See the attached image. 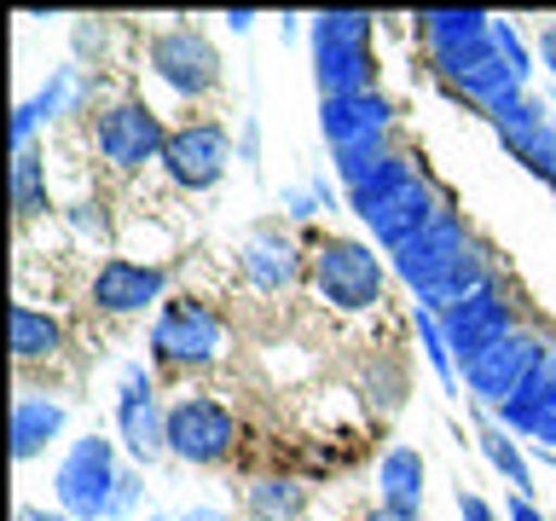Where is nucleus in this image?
<instances>
[{"label":"nucleus","mask_w":556,"mask_h":521,"mask_svg":"<svg viewBox=\"0 0 556 521\" xmlns=\"http://www.w3.org/2000/svg\"><path fill=\"white\" fill-rule=\"evenodd\" d=\"M348 203H354V215L371 226L377 243H389V250H400V243H412L424 226L441 215L424 186V174H417L406 156H382V163L371 168V180H359L354 191H348Z\"/></svg>","instance_id":"f257e3e1"},{"label":"nucleus","mask_w":556,"mask_h":521,"mask_svg":"<svg viewBox=\"0 0 556 521\" xmlns=\"http://www.w3.org/2000/svg\"><path fill=\"white\" fill-rule=\"evenodd\" d=\"M313 76H319L325 99L371 93V17L365 12L313 17Z\"/></svg>","instance_id":"f03ea898"},{"label":"nucleus","mask_w":556,"mask_h":521,"mask_svg":"<svg viewBox=\"0 0 556 521\" xmlns=\"http://www.w3.org/2000/svg\"><path fill=\"white\" fill-rule=\"evenodd\" d=\"M116 486H122V469H116V452L104 434H81V441L64 452L59 475H52L59 510L76 516V521H111Z\"/></svg>","instance_id":"7ed1b4c3"},{"label":"nucleus","mask_w":556,"mask_h":521,"mask_svg":"<svg viewBox=\"0 0 556 521\" xmlns=\"http://www.w3.org/2000/svg\"><path fill=\"white\" fill-rule=\"evenodd\" d=\"M313 290L325 295L337 313H365L382 295V260L371 255V243L354 238H325L313 250Z\"/></svg>","instance_id":"20e7f679"},{"label":"nucleus","mask_w":556,"mask_h":521,"mask_svg":"<svg viewBox=\"0 0 556 521\" xmlns=\"http://www.w3.org/2000/svg\"><path fill=\"white\" fill-rule=\"evenodd\" d=\"M545 354H551V347L539 342V336H521V330H510L504 342H493L486 354H476V359L464 365V389L476 394L481 406H498V411H504V406H510V399L533 382V371L545 365Z\"/></svg>","instance_id":"39448f33"},{"label":"nucleus","mask_w":556,"mask_h":521,"mask_svg":"<svg viewBox=\"0 0 556 521\" xmlns=\"http://www.w3.org/2000/svg\"><path fill=\"white\" fill-rule=\"evenodd\" d=\"M93 145L111 168L134 174V168H146L168 151V134H163V122H156V111L146 99H116L111 111H99V122H93Z\"/></svg>","instance_id":"423d86ee"},{"label":"nucleus","mask_w":556,"mask_h":521,"mask_svg":"<svg viewBox=\"0 0 556 521\" xmlns=\"http://www.w3.org/2000/svg\"><path fill=\"white\" fill-rule=\"evenodd\" d=\"M238 441V417L208 394H186L168 406V452L186 463H220Z\"/></svg>","instance_id":"0eeeda50"},{"label":"nucleus","mask_w":556,"mask_h":521,"mask_svg":"<svg viewBox=\"0 0 556 521\" xmlns=\"http://www.w3.org/2000/svg\"><path fill=\"white\" fill-rule=\"evenodd\" d=\"M151 69H156V81L174 87L180 99H203V93H215L220 87V52L215 41H208L203 29H163L151 41Z\"/></svg>","instance_id":"6e6552de"},{"label":"nucleus","mask_w":556,"mask_h":521,"mask_svg":"<svg viewBox=\"0 0 556 521\" xmlns=\"http://www.w3.org/2000/svg\"><path fill=\"white\" fill-rule=\"evenodd\" d=\"M464 260H469L464 226L452 220V215H434L412 243H400V250H394V272L406 278V284L417 290V302H424V295H429V290H441L446 278L464 267Z\"/></svg>","instance_id":"1a4fd4ad"},{"label":"nucleus","mask_w":556,"mask_h":521,"mask_svg":"<svg viewBox=\"0 0 556 521\" xmlns=\"http://www.w3.org/2000/svg\"><path fill=\"white\" fill-rule=\"evenodd\" d=\"M486 116H493L504 151H510L528 174H539V180L556 186V122H551V111H539L533 99L516 93V99H504L498 111H486Z\"/></svg>","instance_id":"9d476101"},{"label":"nucleus","mask_w":556,"mask_h":521,"mask_svg":"<svg viewBox=\"0 0 556 521\" xmlns=\"http://www.w3.org/2000/svg\"><path fill=\"white\" fill-rule=\"evenodd\" d=\"M232 163V139H226L220 122H191V128H174L168 134V151H163V168L174 186L186 191H208Z\"/></svg>","instance_id":"9b49d317"},{"label":"nucleus","mask_w":556,"mask_h":521,"mask_svg":"<svg viewBox=\"0 0 556 521\" xmlns=\"http://www.w3.org/2000/svg\"><path fill=\"white\" fill-rule=\"evenodd\" d=\"M151 347L168 365H191L198 371V365H208L220 354V319L203 302H168L151 325Z\"/></svg>","instance_id":"f8f14e48"},{"label":"nucleus","mask_w":556,"mask_h":521,"mask_svg":"<svg viewBox=\"0 0 556 521\" xmlns=\"http://www.w3.org/2000/svg\"><path fill=\"white\" fill-rule=\"evenodd\" d=\"M116 429H122V446H128L134 463H151L156 452H168V411H156V394H151V371H146V365H128V371H122Z\"/></svg>","instance_id":"ddd939ff"},{"label":"nucleus","mask_w":556,"mask_h":521,"mask_svg":"<svg viewBox=\"0 0 556 521\" xmlns=\"http://www.w3.org/2000/svg\"><path fill=\"white\" fill-rule=\"evenodd\" d=\"M441 330H446V347H452V359L469 365L476 354H486L493 342L510 336V302L486 284L481 295H469V302H458L452 313H441Z\"/></svg>","instance_id":"4468645a"},{"label":"nucleus","mask_w":556,"mask_h":521,"mask_svg":"<svg viewBox=\"0 0 556 521\" xmlns=\"http://www.w3.org/2000/svg\"><path fill=\"white\" fill-rule=\"evenodd\" d=\"M163 284H168L163 267H146V260L111 255V260L93 272V307H99V313H116V319H122V313H139V307L163 302Z\"/></svg>","instance_id":"2eb2a0df"},{"label":"nucleus","mask_w":556,"mask_h":521,"mask_svg":"<svg viewBox=\"0 0 556 521\" xmlns=\"http://www.w3.org/2000/svg\"><path fill=\"white\" fill-rule=\"evenodd\" d=\"M417 24H424V41H429L434 59H441V69L493 41V17L486 12H424Z\"/></svg>","instance_id":"dca6fc26"},{"label":"nucleus","mask_w":556,"mask_h":521,"mask_svg":"<svg viewBox=\"0 0 556 521\" xmlns=\"http://www.w3.org/2000/svg\"><path fill=\"white\" fill-rule=\"evenodd\" d=\"M59 429H64V406H59V399L17 394V406H12V458L17 463L41 458V452L59 441Z\"/></svg>","instance_id":"f3484780"},{"label":"nucleus","mask_w":556,"mask_h":521,"mask_svg":"<svg viewBox=\"0 0 556 521\" xmlns=\"http://www.w3.org/2000/svg\"><path fill=\"white\" fill-rule=\"evenodd\" d=\"M377 493H382L389 510H406V516L424 510V452H417V446H389V452H382Z\"/></svg>","instance_id":"a211bd4d"},{"label":"nucleus","mask_w":556,"mask_h":521,"mask_svg":"<svg viewBox=\"0 0 556 521\" xmlns=\"http://www.w3.org/2000/svg\"><path fill=\"white\" fill-rule=\"evenodd\" d=\"M243 272H250L255 290H290L295 272H302V255H295L290 238L278 232H255L250 243H243Z\"/></svg>","instance_id":"6ab92c4d"},{"label":"nucleus","mask_w":556,"mask_h":521,"mask_svg":"<svg viewBox=\"0 0 556 521\" xmlns=\"http://www.w3.org/2000/svg\"><path fill=\"white\" fill-rule=\"evenodd\" d=\"M59 347H64V325L52 313L29 307V302L12 307V354L17 359H52Z\"/></svg>","instance_id":"aec40b11"},{"label":"nucleus","mask_w":556,"mask_h":521,"mask_svg":"<svg viewBox=\"0 0 556 521\" xmlns=\"http://www.w3.org/2000/svg\"><path fill=\"white\" fill-rule=\"evenodd\" d=\"M476 441H481V452H486V463H493L498 475L510 481V493H516V498H533V469H528V458H521V446L510 441V429H504V423H481Z\"/></svg>","instance_id":"412c9836"},{"label":"nucleus","mask_w":556,"mask_h":521,"mask_svg":"<svg viewBox=\"0 0 556 521\" xmlns=\"http://www.w3.org/2000/svg\"><path fill=\"white\" fill-rule=\"evenodd\" d=\"M551 399H556V354H545V365L533 371V382L510 399V406L498 411V417H504V429H521V434H528V429H533V417L545 411Z\"/></svg>","instance_id":"4be33fe9"},{"label":"nucleus","mask_w":556,"mask_h":521,"mask_svg":"<svg viewBox=\"0 0 556 521\" xmlns=\"http://www.w3.org/2000/svg\"><path fill=\"white\" fill-rule=\"evenodd\" d=\"M302 486L295 481H285V475H261V481H250V516L255 521H295L302 516Z\"/></svg>","instance_id":"5701e85b"},{"label":"nucleus","mask_w":556,"mask_h":521,"mask_svg":"<svg viewBox=\"0 0 556 521\" xmlns=\"http://www.w3.org/2000/svg\"><path fill=\"white\" fill-rule=\"evenodd\" d=\"M12 208L24 220H35L47 208V180H41V156H35V145L12 151Z\"/></svg>","instance_id":"b1692460"},{"label":"nucleus","mask_w":556,"mask_h":521,"mask_svg":"<svg viewBox=\"0 0 556 521\" xmlns=\"http://www.w3.org/2000/svg\"><path fill=\"white\" fill-rule=\"evenodd\" d=\"M417 342H424L434 377L452 389V347H446V330H441V319H434V313H417Z\"/></svg>","instance_id":"393cba45"},{"label":"nucleus","mask_w":556,"mask_h":521,"mask_svg":"<svg viewBox=\"0 0 556 521\" xmlns=\"http://www.w3.org/2000/svg\"><path fill=\"white\" fill-rule=\"evenodd\" d=\"M493 47H498V59L510 64L516 76H521V81H528V69H533V59H528V47H521V35H516L510 24H498V17H493Z\"/></svg>","instance_id":"a878e982"},{"label":"nucleus","mask_w":556,"mask_h":521,"mask_svg":"<svg viewBox=\"0 0 556 521\" xmlns=\"http://www.w3.org/2000/svg\"><path fill=\"white\" fill-rule=\"evenodd\" d=\"M134 504H139V469H122V486H116L111 521H116V516H134Z\"/></svg>","instance_id":"bb28decb"},{"label":"nucleus","mask_w":556,"mask_h":521,"mask_svg":"<svg viewBox=\"0 0 556 521\" xmlns=\"http://www.w3.org/2000/svg\"><path fill=\"white\" fill-rule=\"evenodd\" d=\"M458 516H464V521H498L493 510H486V498H476V493H464V486H458Z\"/></svg>","instance_id":"cd10ccee"},{"label":"nucleus","mask_w":556,"mask_h":521,"mask_svg":"<svg viewBox=\"0 0 556 521\" xmlns=\"http://www.w3.org/2000/svg\"><path fill=\"white\" fill-rule=\"evenodd\" d=\"M539 64H545L551 76H556V24H545V29H539Z\"/></svg>","instance_id":"c85d7f7f"},{"label":"nucleus","mask_w":556,"mask_h":521,"mask_svg":"<svg viewBox=\"0 0 556 521\" xmlns=\"http://www.w3.org/2000/svg\"><path fill=\"white\" fill-rule=\"evenodd\" d=\"M510 521H545V516L533 510V498H516V493H510Z\"/></svg>","instance_id":"c756f323"},{"label":"nucleus","mask_w":556,"mask_h":521,"mask_svg":"<svg viewBox=\"0 0 556 521\" xmlns=\"http://www.w3.org/2000/svg\"><path fill=\"white\" fill-rule=\"evenodd\" d=\"M365 521H417V516H406V510H389V504H377V510L365 516Z\"/></svg>","instance_id":"7c9ffc66"},{"label":"nucleus","mask_w":556,"mask_h":521,"mask_svg":"<svg viewBox=\"0 0 556 521\" xmlns=\"http://www.w3.org/2000/svg\"><path fill=\"white\" fill-rule=\"evenodd\" d=\"M17 521H64V510H29V504H24V510H17Z\"/></svg>","instance_id":"2f4dec72"},{"label":"nucleus","mask_w":556,"mask_h":521,"mask_svg":"<svg viewBox=\"0 0 556 521\" xmlns=\"http://www.w3.org/2000/svg\"><path fill=\"white\" fill-rule=\"evenodd\" d=\"M180 521H226V516H220V510H208V504H198V510H186Z\"/></svg>","instance_id":"473e14b6"},{"label":"nucleus","mask_w":556,"mask_h":521,"mask_svg":"<svg viewBox=\"0 0 556 521\" xmlns=\"http://www.w3.org/2000/svg\"><path fill=\"white\" fill-rule=\"evenodd\" d=\"M151 521H168V516H151Z\"/></svg>","instance_id":"72a5a7b5"},{"label":"nucleus","mask_w":556,"mask_h":521,"mask_svg":"<svg viewBox=\"0 0 556 521\" xmlns=\"http://www.w3.org/2000/svg\"><path fill=\"white\" fill-rule=\"evenodd\" d=\"M551 122H556V111H551Z\"/></svg>","instance_id":"f704fd0d"}]
</instances>
